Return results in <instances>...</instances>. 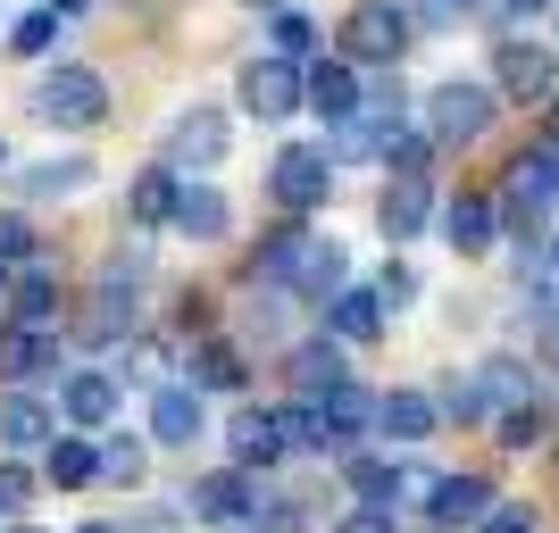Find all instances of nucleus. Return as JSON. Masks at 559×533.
<instances>
[{
  "mask_svg": "<svg viewBox=\"0 0 559 533\" xmlns=\"http://www.w3.org/2000/svg\"><path fill=\"white\" fill-rule=\"evenodd\" d=\"M34 117H43V125H100V117H109V84H100L93 68H50L43 84H34Z\"/></svg>",
  "mask_w": 559,
  "mask_h": 533,
  "instance_id": "nucleus-4",
  "label": "nucleus"
},
{
  "mask_svg": "<svg viewBox=\"0 0 559 533\" xmlns=\"http://www.w3.org/2000/svg\"><path fill=\"white\" fill-rule=\"evenodd\" d=\"M59 409H68L75 425H109V417H117V384L84 367V375H68V384H59Z\"/></svg>",
  "mask_w": 559,
  "mask_h": 533,
  "instance_id": "nucleus-26",
  "label": "nucleus"
},
{
  "mask_svg": "<svg viewBox=\"0 0 559 533\" xmlns=\"http://www.w3.org/2000/svg\"><path fill=\"white\" fill-rule=\"evenodd\" d=\"M476 392H485V409H526V359H485Z\"/></svg>",
  "mask_w": 559,
  "mask_h": 533,
  "instance_id": "nucleus-31",
  "label": "nucleus"
},
{
  "mask_svg": "<svg viewBox=\"0 0 559 533\" xmlns=\"http://www.w3.org/2000/svg\"><path fill=\"white\" fill-rule=\"evenodd\" d=\"M435 217V184H401L393 175V192H384V209H376V226L393 233V242H409V233Z\"/></svg>",
  "mask_w": 559,
  "mask_h": 533,
  "instance_id": "nucleus-27",
  "label": "nucleus"
},
{
  "mask_svg": "<svg viewBox=\"0 0 559 533\" xmlns=\"http://www.w3.org/2000/svg\"><path fill=\"white\" fill-rule=\"evenodd\" d=\"M176 192H185L176 167H142L134 184H126V217L134 226H176Z\"/></svg>",
  "mask_w": 559,
  "mask_h": 533,
  "instance_id": "nucleus-20",
  "label": "nucleus"
},
{
  "mask_svg": "<svg viewBox=\"0 0 559 533\" xmlns=\"http://www.w3.org/2000/svg\"><path fill=\"white\" fill-rule=\"evenodd\" d=\"M151 441H167V450H185V441H201V392H192L185 375L151 392Z\"/></svg>",
  "mask_w": 559,
  "mask_h": 533,
  "instance_id": "nucleus-14",
  "label": "nucleus"
},
{
  "mask_svg": "<svg viewBox=\"0 0 559 533\" xmlns=\"http://www.w3.org/2000/svg\"><path fill=\"white\" fill-rule=\"evenodd\" d=\"M559 209V159H543V150H526V159L510 167V175H501V226L518 233V242H526V251H535V233H543V217Z\"/></svg>",
  "mask_w": 559,
  "mask_h": 533,
  "instance_id": "nucleus-1",
  "label": "nucleus"
},
{
  "mask_svg": "<svg viewBox=\"0 0 559 533\" xmlns=\"http://www.w3.org/2000/svg\"><path fill=\"white\" fill-rule=\"evenodd\" d=\"M485 509H492L485 475H435V492H426V517H435V525H485Z\"/></svg>",
  "mask_w": 559,
  "mask_h": 533,
  "instance_id": "nucleus-17",
  "label": "nucleus"
},
{
  "mask_svg": "<svg viewBox=\"0 0 559 533\" xmlns=\"http://www.w3.org/2000/svg\"><path fill=\"white\" fill-rule=\"evenodd\" d=\"M267 192H276V209L309 217L318 201L334 192V159H326V142H293V150H276V167H267Z\"/></svg>",
  "mask_w": 559,
  "mask_h": 533,
  "instance_id": "nucleus-5",
  "label": "nucleus"
},
{
  "mask_svg": "<svg viewBox=\"0 0 559 533\" xmlns=\"http://www.w3.org/2000/svg\"><path fill=\"white\" fill-rule=\"evenodd\" d=\"M492 125V84H435L426 93V142H476Z\"/></svg>",
  "mask_w": 559,
  "mask_h": 533,
  "instance_id": "nucleus-6",
  "label": "nucleus"
},
{
  "mask_svg": "<svg viewBox=\"0 0 559 533\" xmlns=\"http://www.w3.org/2000/svg\"><path fill=\"white\" fill-rule=\"evenodd\" d=\"M0 159H9V150H0Z\"/></svg>",
  "mask_w": 559,
  "mask_h": 533,
  "instance_id": "nucleus-54",
  "label": "nucleus"
},
{
  "mask_svg": "<svg viewBox=\"0 0 559 533\" xmlns=\"http://www.w3.org/2000/svg\"><path fill=\"white\" fill-rule=\"evenodd\" d=\"M492 75H501V93H518V100H551L559 59L543 43H526V34H510V43L492 50Z\"/></svg>",
  "mask_w": 559,
  "mask_h": 533,
  "instance_id": "nucleus-10",
  "label": "nucleus"
},
{
  "mask_svg": "<svg viewBox=\"0 0 559 533\" xmlns=\"http://www.w3.org/2000/svg\"><path fill=\"white\" fill-rule=\"evenodd\" d=\"M309 50H318V25L293 17V9H276V59H293V68H301Z\"/></svg>",
  "mask_w": 559,
  "mask_h": 533,
  "instance_id": "nucleus-35",
  "label": "nucleus"
},
{
  "mask_svg": "<svg viewBox=\"0 0 559 533\" xmlns=\"http://www.w3.org/2000/svg\"><path fill=\"white\" fill-rule=\"evenodd\" d=\"M0 267L17 276V267H34V226H25L17 209H0Z\"/></svg>",
  "mask_w": 559,
  "mask_h": 533,
  "instance_id": "nucleus-33",
  "label": "nucleus"
},
{
  "mask_svg": "<svg viewBox=\"0 0 559 533\" xmlns=\"http://www.w3.org/2000/svg\"><path fill=\"white\" fill-rule=\"evenodd\" d=\"M242 109H251L259 125H284V117L301 109V68L276 59V50H259L251 68H242Z\"/></svg>",
  "mask_w": 559,
  "mask_h": 533,
  "instance_id": "nucleus-8",
  "label": "nucleus"
},
{
  "mask_svg": "<svg viewBox=\"0 0 559 533\" xmlns=\"http://www.w3.org/2000/svg\"><path fill=\"white\" fill-rule=\"evenodd\" d=\"M84 350H109V342H134V292H117V283H100L93 301L75 308V325H68Z\"/></svg>",
  "mask_w": 559,
  "mask_h": 533,
  "instance_id": "nucleus-12",
  "label": "nucleus"
},
{
  "mask_svg": "<svg viewBox=\"0 0 559 533\" xmlns=\"http://www.w3.org/2000/svg\"><path fill=\"white\" fill-rule=\"evenodd\" d=\"M476 533H535V509H518V500H492Z\"/></svg>",
  "mask_w": 559,
  "mask_h": 533,
  "instance_id": "nucleus-38",
  "label": "nucleus"
},
{
  "mask_svg": "<svg viewBox=\"0 0 559 533\" xmlns=\"http://www.w3.org/2000/svg\"><path fill=\"white\" fill-rule=\"evenodd\" d=\"M0 525H9V509H0Z\"/></svg>",
  "mask_w": 559,
  "mask_h": 533,
  "instance_id": "nucleus-52",
  "label": "nucleus"
},
{
  "mask_svg": "<svg viewBox=\"0 0 559 533\" xmlns=\"http://www.w3.org/2000/svg\"><path fill=\"white\" fill-rule=\"evenodd\" d=\"M126 533H185V525H176V509H142Z\"/></svg>",
  "mask_w": 559,
  "mask_h": 533,
  "instance_id": "nucleus-44",
  "label": "nucleus"
},
{
  "mask_svg": "<svg viewBox=\"0 0 559 533\" xmlns=\"http://www.w3.org/2000/svg\"><path fill=\"white\" fill-rule=\"evenodd\" d=\"M43 475H50L59 492H84V484H100V450L68 434V441H50V450H43Z\"/></svg>",
  "mask_w": 559,
  "mask_h": 533,
  "instance_id": "nucleus-28",
  "label": "nucleus"
},
{
  "mask_svg": "<svg viewBox=\"0 0 559 533\" xmlns=\"http://www.w3.org/2000/svg\"><path fill=\"white\" fill-rule=\"evenodd\" d=\"M50 441H59V409H50L43 392H9L0 400V450L34 459V450H50Z\"/></svg>",
  "mask_w": 559,
  "mask_h": 533,
  "instance_id": "nucleus-11",
  "label": "nucleus"
},
{
  "mask_svg": "<svg viewBox=\"0 0 559 533\" xmlns=\"http://www.w3.org/2000/svg\"><path fill=\"white\" fill-rule=\"evenodd\" d=\"M543 425H535V409H510V417H501V441H535Z\"/></svg>",
  "mask_w": 559,
  "mask_h": 533,
  "instance_id": "nucleus-43",
  "label": "nucleus"
},
{
  "mask_svg": "<svg viewBox=\"0 0 559 533\" xmlns=\"http://www.w3.org/2000/svg\"><path fill=\"white\" fill-rule=\"evenodd\" d=\"M25 492H34V475H25V467H0V509H17Z\"/></svg>",
  "mask_w": 559,
  "mask_h": 533,
  "instance_id": "nucleus-42",
  "label": "nucleus"
},
{
  "mask_svg": "<svg viewBox=\"0 0 559 533\" xmlns=\"http://www.w3.org/2000/svg\"><path fill=\"white\" fill-rule=\"evenodd\" d=\"M0 533H43V525H0Z\"/></svg>",
  "mask_w": 559,
  "mask_h": 533,
  "instance_id": "nucleus-50",
  "label": "nucleus"
},
{
  "mask_svg": "<svg viewBox=\"0 0 559 533\" xmlns=\"http://www.w3.org/2000/svg\"><path fill=\"white\" fill-rule=\"evenodd\" d=\"M226 117H217V109H185V117H176V125H167V159L159 167H176V175H192V167H217V159H226Z\"/></svg>",
  "mask_w": 559,
  "mask_h": 533,
  "instance_id": "nucleus-9",
  "label": "nucleus"
},
{
  "mask_svg": "<svg viewBox=\"0 0 559 533\" xmlns=\"http://www.w3.org/2000/svg\"><path fill=\"white\" fill-rule=\"evenodd\" d=\"M492 0H418L409 9V25H467V17H485Z\"/></svg>",
  "mask_w": 559,
  "mask_h": 533,
  "instance_id": "nucleus-36",
  "label": "nucleus"
},
{
  "mask_svg": "<svg viewBox=\"0 0 559 533\" xmlns=\"http://www.w3.org/2000/svg\"><path fill=\"white\" fill-rule=\"evenodd\" d=\"M510 9H551V0H510Z\"/></svg>",
  "mask_w": 559,
  "mask_h": 533,
  "instance_id": "nucleus-49",
  "label": "nucleus"
},
{
  "mask_svg": "<svg viewBox=\"0 0 559 533\" xmlns=\"http://www.w3.org/2000/svg\"><path fill=\"white\" fill-rule=\"evenodd\" d=\"M443 233H451V251H460V258H485L492 233H501V217H492L485 192H460V201L443 209Z\"/></svg>",
  "mask_w": 559,
  "mask_h": 533,
  "instance_id": "nucleus-19",
  "label": "nucleus"
},
{
  "mask_svg": "<svg viewBox=\"0 0 559 533\" xmlns=\"http://www.w3.org/2000/svg\"><path fill=\"white\" fill-rule=\"evenodd\" d=\"M401 475H409L401 459H368V450H350V459H343V484L359 492V509H393V500H401Z\"/></svg>",
  "mask_w": 559,
  "mask_h": 533,
  "instance_id": "nucleus-23",
  "label": "nucleus"
},
{
  "mask_svg": "<svg viewBox=\"0 0 559 533\" xmlns=\"http://www.w3.org/2000/svg\"><path fill=\"white\" fill-rule=\"evenodd\" d=\"M535 359H543V367H559V308H543V317H535Z\"/></svg>",
  "mask_w": 559,
  "mask_h": 533,
  "instance_id": "nucleus-39",
  "label": "nucleus"
},
{
  "mask_svg": "<svg viewBox=\"0 0 559 533\" xmlns=\"http://www.w3.org/2000/svg\"><path fill=\"white\" fill-rule=\"evenodd\" d=\"M84 184H93V159H84V150H68V159H34L17 175L25 201H68V192H84Z\"/></svg>",
  "mask_w": 559,
  "mask_h": 533,
  "instance_id": "nucleus-22",
  "label": "nucleus"
},
{
  "mask_svg": "<svg viewBox=\"0 0 559 533\" xmlns=\"http://www.w3.org/2000/svg\"><path fill=\"white\" fill-rule=\"evenodd\" d=\"M284 375H293V392H301V400H318V392H334V384H350V375H343V350H334V342H301L293 359H284Z\"/></svg>",
  "mask_w": 559,
  "mask_h": 533,
  "instance_id": "nucleus-24",
  "label": "nucleus"
},
{
  "mask_svg": "<svg viewBox=\"0 0 559 533\" xmlns=\"http://www.w3.org/2000/svg\"><path fill=\"white\" fill-rule=\"evenodd\" d=\"M543 258H551V267H543V276H559V242H551V251H543Z\"/></svg>",
  "mask_w": 559,
  "mask_h": 533,
  "instance_id": "nucleus-47",
  "label": "nucleus"
},
{
  "mask_svg": "<svg viewBox=\"0 0 559 533\" xmlns=\"http://www.w3.org/2000/svg\"><path fill=\"white\" fill-rule=\"evenodd\" d=\"M443 417H460V425H485L492 417L485 392H476V375H467V384H443Z\"/></svg>",
  "mask_w": 559,
  "mask_h": 533,
  "instance_id": "nucleus-37",
  "label": "nucleus"
},
{
  "mask_svg": "<svg viewBox=\"0 0 559 533\" xmlns=\"http://www.w3.org/2000/svg\"><path fill=\"white\" fill-rule=\"evenodd\" d=\"M0 375H9V384L59 375V334H25V325H9V334H0Z\"/></svg>",
  "mask_w": 559,
  "mask_h": 533,
  "instance_id": "nucleus-21",
  "label": "nucleus"
},
{
  "mask_svg": "<svg viewBox=\"0 0 559 533\" xmlns=\"http://www.w3.org/2000/svg\"><path fill=\"white\" fill-rule=\"evenodd\" d=\"M343 276H350V251L309 233L301 258H293V292H301V301H334V292H343Z\"/></svg>",
  "mask_w": 559,
  "mask_h": 533,
  "instance_id": "nucleus-16",
  "label": "nucleus"
},
{
  "mask_svg": "<svg viewBox=\"0 0 559 533\" xmlns=\"http://www.w3.org/2000/svg\"><path fill=\"white\" fill-rule=\"evenodd\" d=\"M75 533H126V525H75Z\"/></svg>",
  "mask_w": 559,
  "mask_h": 533,
  "instance_id": "nucleus-48",
  "label": "nucleus"
},
{
  "mask_svg": "<svg viewBox=\"0 0 559 533\" xmlns=\"http://www.w3.org/2000/svg\"><path fill=\"white\" fill-rule=\"evenodd\" d=\"M543 159H559V100H551V134H543Z\"/></svg>",
  "mask_w": 559,
  "mask_h": 533,
  "instance_id": "nucleus-45",
  "label": "nucleus"
},
{
  "mask_svg": "<svg viewBox=\"0 0 559 533\" xmlns=\"http://www.w3.org/2000/svg\"><path fill=\"white\" fill-rule=\"evenodd\" d=\"M551 17H559V0H551Z\"/></svg>",
  "mask_w": 559,
  "mask_h": 533,
  "instance_id": "nucleus-53",
  "label": "nucleus"
},
{
  "mask_svg": "<svg viewBox=\"0 0 559 533\" xmlns=\"http://www.w3.org/2000/svg\"><path fill=\"white\" fill-rule=\"evenodd\" d=\"M192 517H201V525H217V533H251L259 484L242 475V467H217V475H201V484H192Z\"/></svg>",
  "mask_w": 559,
  "mask_h": 533,
  "instance_id": "nucleus-7",
  "label": "nucleus"
},
{
  "mask_svg": "<svg viewBox=\"0 0 559 533\" xmlns=\"http://www.w3.org/2000/svg\"><path fill=\"white\" fill-rule=\"evenodd\" d=\"M301 100L326 117V125H350V117H359V68H343V59H318V68H309V84H301Z\"/></svg>",
  "mask_w": 559,
  "mask_h": 533,
  "instance_id": "nucleus-15",
  "label": "nucleus"
},
{
  "mask_svg": "<svg viewBox=\"0 0 559 533\" xmlns=\"http://www.w3.org/2000/svg\"><path fill=\"white\" fill-rule=\"evenodd\" d=\"M75 9H84V0H50V17H75Z\"/></svg>",
  "mask_w": 559,
  "mask_h": 533,
  "instance_id": "nucleus-46",
  "label": "nucleus"
},
{
  "mask_svg": "<svg viewBox=\"0 0 559 533\" xmlns=\"http://www.w3.org/2000/svg\"><path fill=\"white\" fill-rule=\"evenodd\" d=\"M376 425H384L393 441H426L435 425H443V409H435L426 392H384L376 400Z\"/></svg>",
  "mask_w": 559,
  "mask_h": 533,
  "instance_id": "nucleus-25",
  "label": "nucleus"
},
{
  "mask_svg": "<svg viewBox=\"0 0 559 533\" xmlns=\"http://www.w3.org/2000/svg\"><path fill=\"white\" fill-rule=\"evenodd\" d=\"M226 450H234L242 475H251V467H276L284 450H301V409H234Z\"/></svg>",
  "mask_w": 559,
  "mask_h": 533,
  "instance_id": "nucleus-3",
  "label": "nucleus"
},
{
  "mask_svg": "<svg viewBox=\"0 0 559 533\" xmlns=\"http://www.w3.org/2000/svg\"><path fill=\"white\" fill-rule=\"evenodd\" d=\"M334 533H393V509H350Z\"/></svg>",
  "mask_w": 559,
  "mask_h": 533,
  "instance_id": "nucleus-40",
  "label": "nucleus"
},
{
  "mask_svg": "<svg viewBox=\"0 0 559 533\" xmlns=\"http://www.w3.org/2000/svg\"><path fill=\"white\" fill-rule=\"evenodd\" d=\"M9 325H25V334H50V317H59V283H50V267L34 258V267H17L9 276Z\"/></svg>",
  "mask_w": 559,
  "mask_h": 533,
  "instance_id": "nucleus-13",
  "label": "nucleus"
},
{
  "mask_svg": "<svg viewBox=\"0 0 559 533\" xmlns=\"http://www.w3.org/2000/svg\"><path fill=\"white\" fill-rule=\"evenodd\" d=\"M334 43H343V68H393L401 50H409V9H393V0H359Z\"/></svg>",
  "mask_w": 559,
  "mask_h": 533,
  "instance_id": "nucleus-2",
  "label": "nucleus"
},
{
  "mask_svg": "<svg viewBox=\"0 0 559 533\" xmlns=\"http://www.w3.org/2000/svg\"><path fill=\"white\" fill-rule=\"evenodd\" d=\"M409 292H418V283H409V267H384V283H376V301H384V308H401Z\"/></svg>",
  "mask_w": 559,
  "mask_h": 533,
  "instance_id": "nucleus-41",
  "label": "nucleus"
},
{
  "mask_svg": "<svg viewBox=\"0 0 559 533\" xmlns=\"http://www.w3.org/2000/svg\"><path fill=\"white\" fill-rule=\"evenodd\" d=\"M185 384H192V392H242V359H234L226 342H192Z\"/></svg>",
  "mask_w": 559,
  "mask_h": 533,
  "instance_id": "nucleus-29",
  "label": "nucleus"
},
{
  "mask_svg": "<svg viewBox=\"0 0 559 533\" xmlns=\"http://www.w3.org/2000/svg\"><path fill=\"white\" fill-rule=\"evenodd\" d=\"M226 226H234L226 192H217V184H201V175H185V192H176V233H192V242H217Z\"/></svg>",
  "mask_w": 559,
  "mask_h": 533,
  "instance_id": "nucleus-18",
  "label": "nucleus"
},
{
  "mask_svg": "<svg viewBox=\"0 0 559 533\" xmlns=\"http://www.w3.org/2000/svg\"><path fill=\"white\" fill-rule=\"evenodd\" d=\"M50 34H59V17H50V9H34V17H17V25H9V50H17V59H43V50H50Z\"/></svg>",
  "mask_w": 559,
  "mask_h": 533,
  "instance_id": "nucleus-34",
  "label": "nucleus"
},
{
  "mask_svg": "<svg viewBox=\"0 0 559 533\" xmlns=\"http://www.w3.org/2000/svg\"><path fill=\"white\" fill-rule=\"evenodd\" d=\"M151 475V441L142 434H109L100 441V484H142Z\"/></svg>",
  "mask_w": 559,
  "mask_h": 533,
  "instance_id": "nucleus-30",
  "label": "nucleus"
},
{
  "mask_svg": "<svg viewBox=\"0 0 559 533\" xmlns=\"http://www.w3.org/2000/svg\"><path fill=\"white\" fill-rule=\"evenodd\" d=\"M0 301H9V267H0Z\"/></svg>",
  "mask_w": 559,
  "mask_h": 533,
  "instance_id": "nucleus-51",
  "label": "nucleus"
},
{
  "mask_svg": "<svg viewBox=\"0 0 559 533\" xmlns=\"http://www.w3.org/2000/svg\"><path fill=\"white\" fill-rule=\"evenodd\" d=\"M334 334L343 342H376L384 334V301L376 292H334Z\"/></svg>",
  "mask_w": 559,
  "mask_h": 533,
  "instance_id": "nucleus-32",
  "label": "nucleus"
}]
</instances>
